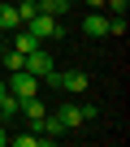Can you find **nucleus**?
<instances>
[{"mask_svg": "<svg viewBox=\"0 0 130 147\" xmlns=\"http://www.w3.org/2000/svg\"><path fill=\"white\" fill-rule=\"evenodd\" d=\"M39 78H35V74L30 69H9V82H5V91H13L18 100H26V95H39Z\"/></svg>", "mask_w": 130, "mask_h": 147, "instance_id": "nucleus-1", "label": "nucleus"}, {"mask_svg": "<svg viewBox=\"0 0 130 147\" xmlns=\"http://www.w3.org/2000/svg\"><path fill=\"white\" fill-rule=\"evenodd\" d=\"M26 30L39 39V43H48V39H61L65 30H61V18H48V13H35L30 22H26Z\"/></svg>", "mask_w": 130, "mask_h": 147, "instance_id": "nucleus-2", "label": "nucleus"}, {"mask_svg": "<svg viewBox=\"0 0 130 147\" xmlns=\"http://www.w3.org/2000/svg\"><path fill=\"white\" fill-rule=\"evenodd\" d=\"M52 65H56V61H52V52H48L43 43H39L35 52H26V61H22V69H30L35 78H48V74H52Z\"/></svg>", "mask_w": 130, "mask_h": 147, "instance_id": "nucleus-3", "label": "nucleus"}, {"mask_svg": "<svg viewBox=\"0 0 130 147\" xmlns=\"http://www.w3.org/2000/svg\"><path fill=\"white\" fill-rule=\"evenodd\" d=\"M56 121H61L65 130H78V125H87L83 104H78V100H61V104H56Z\"/></svg>", "mask_w": 130, "mask_h": 147, "instance_id": "nucleus-4", "label": "nucleus"}, {"mask_svg": "<svg viewBox=\"0 0 130 147\" xmlns=\"http://www.w3.org/2000/svg\"><path fill=\"white\" fill-rule=\"evenodd\" d=\"M18 113H22V117H26V125H35V121H39V117H43V113H48V100H39V95H26V100H22V108H18Z\"/></svg>", "mask_w": 130, "mask_h": 147, "instance_id": "nucleus-5", "label": "nucleus"}, {"mask_svg": "<svg viewBox=\"0 0 130 147\" xmlns=\"http://www.w3.org/2000/svg\"><path fill=\"white\" fill-rule=\"evenodd\" d=\"M83 30H87V35H108V13H100V9H87V18H83Z\"/></svg>", "mask_w": 130, "mask_h": 147, "instance_id": "nucleus-6", "label": "nucleus"}, {"mask_svg": "<svg viewBox=\"0 0 130 147\" xmlns=\"http://www.w3.org/2000/svg\"><path fill=\"white\" fill-rule=\"evenodd\" d=\"M22 26V18H18V5H0V35H13Z\"/></svg>", "mask_w": 130, "mask_h": 147, "instance_id": "nucleus-7", "label": "nucleus"}, {"mask_svg": "<svg viewBox=\"0 0 130 147\" xmlns=\"http://www.w3.org/2000/svg\"><path fill=\"white\" fill-rule=\"evenodd\" d=\"M13 48H18V52L26 56V52H35V48H39V39H35V35H30L26 26H18V30H13Z\"/></svg>", "mask_w": 130, "mask_h": 147, "instance_id": "nucleus-8", "label": "nucleus"}, {"mask_svg": "<svg viewBox=\"0 0 130 147\" xmlns=\"http://www.w3.org/2000/svg\"><path fill=\"white\" fill-rule=\"evenodd\" d=\"M18 108H22V100H18L13 91H5V95H0V117H5V125L18 117Z\"/></svg>", "mask_w": 130, "mask_h": 147, "instance_id": "nucleus-9", "label": "nucleus"}, {"mask_svg": "<svg viewBox=\"0 0 130 147\" xmlns=\"http://www.w3.org/2000/svg\"><path fill=\"white\" fill-rule=\"evenodd\" d=\"M9 147H48L35 130H26V134H9Z\"/></svg>", "mask_w": 130, "mask_h": 147, "instance_id": "nucleus-10", "label": "nucleus"}, {"mask_svg": "<svg viewBox=\"0 0 130 147\" xmlns=\"http://www.w3.org/2000/svg\"><path fill=\"white\" fill-rule=\"evenodd\" d=\"M35 5H39V13H48V18H61L65 9H70L65 0H35Z\"/></svg>", "mask_w": 130, "mask_h": 147, "instance_id": "nucleus-11", "label": "nucleus"}, {"mask_svg": "<svg viewBox=\"0 0 130 147\" xmlns=\"http://www.w3.org/2000/svg\"><path fill=\"white\" fill-rule=\"evenodd\" d=\"M0 147H9V130L5 125H0Z\"/></svg>", "mask_w": 130, "mask_h": 147, "instance_id": "nucleus-12", "label": "nucleus"}, {"mask_svg": "<svg viewBox=\"0 0 130 147\" xmlns=\"http://www.w3.org/2000/svg\"><path fill=\"white\" fill-rule=\"evenodd\" d=\"M87 9H104V0H87Z\"/></svg>", "mask_w": 130, "mask_h": 147, "instance_id": "nucleus-13", "label": "nucleus"}, {"mask_svg": "<svg viewBox=\"0 0 130 147\" xmlns=\"http://www.w3.org/2000/svg\"><path fill=\"white\" fill-rule=\"evenodd\" d=\"M0 95H5V82H0Z\"/></svg>", "mask_w": 130, "mask_h": 147, "instance_id": "nucleus-14", "label": "nucleus"}, {"mask_svg": "<svg viewBox=\"0 0 130 147\" xmlns=\"http://www.w3.org/2000/svg\"><path fill=\"white\" fill-rule=\"evenodd\" d=\"M0 52H5V39H0Z\"/></svg>", "mask_w": 130, "mask_h": 147, "instance_id": "nucleus-15", "label": "nucleus"}, {"mask_svg": "<svg viewBox=\"0 0 130 147\" xmlns=\"http://www.w3.org/2000/svg\"><path fill=\"white\" fill-rule=\"evenodd\" d=\"M0 125H5V117H0Z\"/></svg>", "mask_w": 130, "mask_h": 147, "instance_id": "nucleus-16", "label": "nucleus"}]
</instances>
